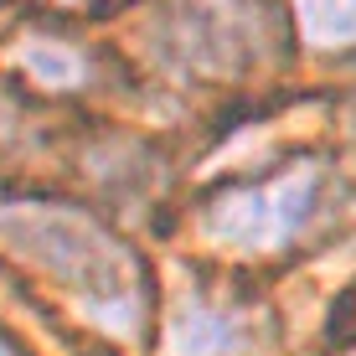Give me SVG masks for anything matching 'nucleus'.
Listing matches in <instances>:
<instances>
[{
    "mask_svg": "<svg viewBox=\"0 0 356 356\" xmlns=\"http://www.w3.org/2000/svg\"><path fill=\"white\" fill-rule=\"evenodd\" d=\"M0 243L10 253H21L26 264H36L52 284H63L114 336H134L140 330V315H145L140 259L108 227L83 217L78 207L6 202L0 207Z\"/></svg>",
    "mask_w": 356,
    "mask_h": 356,
    "instance_id": "nucleus-1",
    "label": "nucleus"
},
{
    "mask_svg": "<svg viewBox=\"0 0 356 356\" xmlns=\"http://www.w3.org/2000/svg\"><path fill=\"white\" fill-rule=\"evenodd\" d=\"M321 186H325V176L315 165H289L279 176L259 181V186L222 191L207 207V232L243 253L284 248L289 238H300L310 227L315 207H321Z\"/></svg>",
    "mask_w": 356,
    "mask_h": 356,
    "instance_id": "nucleus-2",
    "label": "nucleus"
},
{
    "mask_svg": "<svg viewBox=\"0 0 356 356\" xmlns=\"http://www.w3.org/2000/svg\"><path fill=\"white\" fill-rule=\"evenodd\" d=\"M305 42L315 47H351L356 42V0H294Z\"/></svg>",
    "mask_w": 356,
    "mask_h": 356,
    "instance_id": "nucleus-3",
    "label": "nucleus"
},
{
    "mask_svg": "<svg viewBox=\"0 0 356 356\" xmlns=\"http://www.w3.org/2000/svg\"><path fill=\"white\" fill-rule=\"evenodd\" d=\"M21 57H26V67H31L42 83H78V78H83L78 57H72L67 47H57V42H36V47H26Z\"/></svg>",
    "mask_w": 356,
    "mask_h": 356,
    "instance_id": "nucleus-4",
    "label": "nucleus"
},
{
    "mask_svg": "<svg viewBox=\"0 0 356 356\" xmlns=\"http://www.w3.org/2000/svg\"><path fill=\"white\" fill-rule=\"evenodd\" d=\"M0 356H16V351H10V346H6V341H0Z\"/></svg>",
    "mask_w": 356,
    "mask_h": 356,
    "instance_id": "nucleus-5",
    "label": "nucleus"
}]
</instances>
